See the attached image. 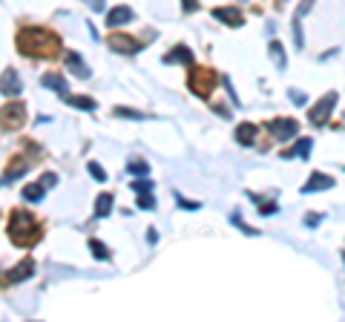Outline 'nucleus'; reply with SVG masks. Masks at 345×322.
<instances>
[{"instance_id":"obj_1","label":"nucleus","mask_w":345,"mask_h":322,"mask_svg":"<svg viewBox=\"0 0 345 322\" xmlns=\"http://www.w3.org/2000/svg\"><path fill=\"white\" fill-rule=\"evenodd\" d=\"M17 49L23 52V55H35V58H52L55 52L60 49V41L52 32L46 29H21L17 32Z\"/></svg>"},{"instance_id":"obj_2","label":"nucleus","mask_w":345,"mask_h":322,"mask_svg":"<svg viewBox=\"0 0 345 322\" xmlns=\"http://www.w3.org/2000/svg\"><path fill=\"white\" fill-rule=\"evenodd\" d=\"M9 239L12 245H21V248H29L40 239V227H37L35 216L26 210H15L12 219H9Z\"/></svg>"},{"instance_id":"obj_3","label":"nucleus","mask_w":345,"mask_h":322,"mask_svg":"<svg viewBox=\"0 0 345 322\" xmlns=\"http://www.w3.org/2000/svg\"><path fill=\"white\" fill-rule=\"evenodd\" d=\"M216 80H219V75H216L213 69H207V66H196L193 75H190V87H193V92H196L198 98H210Z\"/></svg>"},{"instance_id":"obj_4","label":"nucleus","mask_w":345,"mask_h":322,"mask_svg":"<svg viewBox=\"0 0 345 322\" xmlns=\"http://www.w3.org/2000/svg\"><path fill=\"white\" fill-rule=\"evenodd\" d=\"M334 107H337V92H325L319 101L311 107V112H308V118H311V124L314 127H322L325 121L331 118V112H334Z\"/></svg>"},{"instance_id":"obj_5","label":"nucleus","mask_w":345,"mask_h":322,"mask_svg":"<svg viewBox=\"0 0 345 322\" xmlns=\"http://www.w3.org/2000/svg\"><path fill=\"white\" fill-rule=\"evenodd\" d=\"M296 121L294 118H273V121H268V132H271L276 141H291L296 135Z\"/></svg>"},{"instance_id":"obj_6","label":"nucleus","mask_w":345,"mask_h":322,"mask_svg":"<svg viewBox=\"0 0 345 322\" xmlns=\"http://www.w3.org/2000/svg\"><path fill=\"white\" fill-rule=\"evenodd\" d=\"M0 121H3V127H12V130H17V127L26 121V107L23 104H9V107H3L0 110Z\"/></svg>"},{"instance_id":"obj_7","label":"nucleus","mask_w":345,"mask_h":322,"mask_svg":"<svg viewBox=\"0 0 345 322\" xmlns=\"http://www.w3.org/2000/svg\"><path fill=\"white\" fill-rule=\"evenodd\" d=\"M0 92L6 98H17L23 92V84H21V75L15 69H6V72L0 75Z\"/></svg>"},{"instance_id":"obj_8","label":"nucleus","mask_w":345,"mask_h":322,"mask_svg":"<svg viewBox=\"0 0 345 322\" xmlns=\"http://www.w3.org/2000/svg\"><path fill=\"white\" fill-rule=\"evenodd\" d=\"M316 0H302V6L294 12V46L296 49H305V35H302V17L311 12V6H314Z\"/></svg>"},{"instance_id":"obj_9","label":"nucleus","mask_w":345,"mask_h":322,"mask_svg":"<svg viewBox=\"0 0 345 322\" xmlns=\"http://www.w3.org/2000/svg\"><path fill=\"white\" fill-rule=\"evenodd\" d=\"M110 49H115V52H127V55H135V52H141L144 49V44H138V41H132V37H127V35H110Z\"/></svg>"},{"instance_id":"obj_10","label":"nucleus","mask_w":345,"mask_h":322,"mask_svg":"<svg viewBox=\"0 0 345 322\" xmlns=\"http://www.w3.org/2000/svg\"><path fill=\"white\" fill-rule=\"evenodd\" d=\"M334 187V178L325 176V173H314L308 178V184H302V193H319V190H331Z\"/></svg>"},{"instance_id":"obj_11","label":"nucleus","mask_w":345,"mask_h":322,"mask_svg":"<svg viewBox=\"0 0 345 322\" xmlns=\"http://www.w3.org/2000/svg\"><path fill=\"white\" fill-rule=\"evenodd\" d=\"M213 17H216V21H221V23H228V26H242V23H245L242 12H239V9H233V6L213 9Z\"/></svg>"},{"instance_id":"obj_12","label":"nucleus","mask_w":345,"mask_h":322,"mask_svg":"<svg viewBox=\"0 0 345 322\" xmlns=\"http://www.w3.org/2000/svg\"><path fill=\"white\" fill-rule=\"evenodd\" d=\"M66 66H69V72H72V75H78V78H84V80L92 75V72H89V66L84 64V58L78 55V52H66Z\"/></svg>"},{"instance_id":"obj_13","label":"nucleus","mask_w":345,"mask_h":322,"mask_svg":"<svg viewBox=\"0 0 345 322\" xmlns=\"http://www.w3.org/2000/svg\"><path fill=\"white\" fill-rule=\"evenodd\" d=\"M132 21V9L130 6H115L107 12V26H124Z\"/></svg>"},{"instance_id":"obj_14","label":"nucleus","mask_w":345,"mask_h":322,"mask_svg":"<svg viewBox=\"0 0 345 322\" xmlns=\"http://www.w3.org/2000/svg\"><path fill=\"white\" fill-rule=\"evenodd\" d=\"M164 64H184V66H193V52L187 46H176L173 52L164 55Z\"/></svg>"},{"instance_id":"obj_15","label":"nucleus","mask_w":345,"mask_h":322,"mask_svg":"<svg viewBox=\"0 0 345 322\" xmlns=\"http://www.w3.org/2000/svg\"><path fill=\"white\" fill-rule=\"evenodd\" d=\"M35 273V262L32 259H23L21 265H15L12 271H9V282H23V279H29Z\"/></svg>"},{"instance_id":"obj_16","label":"nucleus","mask_w":345,"mask_h":322,"mask_svg":"<svg viewBox=\"0 0 345 322\" xmlns=\"http://www.w3.org/2000/svg\"><path fill=\"white\" fill-rule=\"evenodd\" d=\"M256 132H259L256 124H239V127H236V141L245 144V147H250L253 141H256Z\"/></svg>"},{"instance_id":"obj_17","label":"nucleus","mask_w":345,"mask_h":322,"mask_svg":"<svg viewBox=\"0 0 345 322\" xmlns=\"http://www.w3.org/2000/svg\"><path fill=\"white\" fill-rule=\"evenodd\" d=\"M26 170H29V161H26V158H17V161H15V167H9V170H6V176H3V182H0V184H12V182H17V178H21Z\"/></svg>"},{"instance_id":"obj_18","label":"nucleus","mask_w":345,"mask_h":322,"mask_svg":"<svg viewBox=\"0 0 345 322\" xmlns=\"http://www.w3.org/2000/svg\"><path fill=\"white\" fill-rule=\"evenodd\" d=\"M268 52H271V58H273V64H276V69H285V66H288L285 46H282L279 41H271V44H268Z\"/></svg>"},{"instance_id":"obj_19","label":"nucleus","mask_w":345,"mask_h":322,"mask_svg":"<svg viewBox=\"0 0 345 322\" xmlns=\"http://www.w3.org/2000/svg\"><path fill=\"white\" fill-rule=\"evenodd\" d=\"M311 150H314V141H311V138H302V141H296L294 150H288L285 158H294V155H299V158H308Z\"/></svg>"},{"instance_id":"obj_20","label":"nucleus","mask_w":345,"mask_h":322,"mask_svg":"<svg viewBox=\"0 0 345 322\" xmlns=\"http://www.w3.org/2000/svg\"><path fill=\"white\" fill-rule=\"evenodd\" d=\"M64 98L69 107H78V110H87V112H95V107H98L92 98H84V95H64Z\"/></svg>"},{"instance_id":"obj_21","label":"nucleus","mask_w":345,"mask_h":322,"mask_svg":"<svg viewBox=\"0 0 345 322\" xmlns=\"http://www.w3.org/2000/svg\"><path fill=\"white\" fill-rule=\"evenodd\" d=\"M44 87L55 89V92H58V95H66V80L60 78L58 72H49V75H44Z\"/></svg>"},{"instance_id":"obj_22","label":"nucleus","mask_w":345,"mask_h":322,"mask_svg":"<svg viewBox=\"0 0 345 322\" xmlns=\"http://www.w3.org/2000/svg\"><path fill=\"white\" fill-rule=\"evenodd\" d=\"M127 173L130 176H150V164L141 158H132V161H127Z\"/></svg>"},{"instance_id":"obj_23","label":"nucleus","mask_w":345,"mask_h":322,"mask_svg":"<svg viewBox=\"0 0 345 322\" xmlns=\"http://www.w3.org/2000/svg\"><path fill=\"white\" fill-rule=\"evenodd\" d=\"M44 193H46V187L40 182L29 184V187H23V198H26V202H40V198H44Z\"/></svg>"},{"instance_id":"obj_24","label":"nucleus","mask_w":345,"mask_h":322,"mask_svg":"<svg viewBox=\"0 0 345 322\" xmlns=\"http://www.w3.org/2000/svg\"><path fill=\"white\" fill-rule=\"evenodd\" d=\"M110 213H112V196L104 193V196H98V202H95V216H110Z\"/></svg>"},{"instance_id":"obj_25","label":"nucleus","mask_w":345,"mask_h":322,"mask_svg":"<svg viewBox=\"0 0 345 322\" xmlns=\"http://www.w3.org/2000/svg\"><path fill=\"white\" fill-rule=\"evenodd\" d=\"M89 250H92V256L95 259H110V250H107V245L98 239H89Z\"/></svg>"},{"instance_id":"obj_26","label":"nucleus","mask_w":345,"mask_h":322,"mask_svg":"<svg viewBox=\"0 0 345 322\" xmlns=\"http://www.w3.org/2000/svg\"><path fill=\"white\" fill-rule=\"evenodd\" d=\"M87 170H89V176L95 178V182H107V170H104L101 164H98V161H89Z\"/></svg>"},{"instance_id":"obj_27","label":"nucleus","mask_w":345,"mask_h":322,"mask_svg":"<svg viewBox=\"0 0 345 322\" xmlns=\"http://www.w3.org/2000/svg\"><path fill=\"white\" fill-rule=\"evenodd\" d=\"M132 190L138 193V196L141 193H153V182L147 176H138V182H132Z\"/></svg>"},{"instance_id":"obj_28","label":"nucleus","mask_w":345,"mask_h":322,"mask_svg":"<svg viewBox=\"0 0 345 322\" xmlns=\"http://www.w3.org/2000/svg\"><path fill=\"white\" fill-rule=\"evenodd\" d=\"M138 207H141V210H153V207H155L153 193H141V196H138Z\"/></svg>"},{"instance_id":"obj_29","label":"nucleus","mask_w":345,"mask_h":322,"mask_svg":"<svg viewBox=\"0 0 345 322\" xmlns=\"http://www.w3.org/2000/svg\"><path fill=\"white\" fill-rule=\"evenodd\" d=\"M288 95H291V101H294L296 107H302V104L308 101V95H305V92H299V89H288Z\"/></svg>"},{"instance_id":"obj_30","label":"nucleus","mask_w":345,"mask_h":322,"mask_svg":"<svg viewBox=\"0 0 345 322\" xmlns=\"http://www.w3.org/2000/svg\"><path fill=\"white\" fill-rule=\"evenodd\" d=\"M115 115H121V118H138V121H144V118H147V115H141V112H135V110H124V107H118Z\"/></svg>"},{"instance_id":"obj_31","label":"nucleus","mask_w":345,"mask_h":322,"mask_svg":"<svg viewBox=\"0 0 345 322\" xmlns=\"http://www.w3.org/2000/svg\"><path fill=\"white\" fill-rule=\"evenodd\" d=\"M176 198H178V205H181L184 210H198V207H201V205H198V202H190V198H181V196H178V193H176Z\"/></svg>"},{"instance_id":"obj_32","label":"nucleus","mask_w":345,"mask_h":322,"mask_svg":"<svg viewBox=\"0 0 345 322\" xmlns=\"http://www.w3.org/2000/svg\"><path fill=\"white\" fill-rule=\"evenodd\" d=\"M319 222H322V216H319V213H308V216H305V227H316Z\"/></svg>"},{"instance_id":"obj_33","label":"nucleus","mask_w":345,"mask_h":322,"mask_svg":"<svg viewBox=\"0 0 345 322\" xmlns=\"http://www.w3.org/2000/svg\"><path fill=\"white\" fill-rule=\"evenodd\" d=\"M40 184H44V187H55V184H58V176H55V173H46V176L40 178Z\"/></svg>"},{"instance_id":"obj_34","label":"nucleus","mask_w":345,"mask_h":322,"mask_svg":"<svg viewBox=\"0 0 345 322\" xmlns=\"http://www.w3.org/2000/svg\"><path fill=\"white\" fill-rule=\"evenodd\" d=\"M181 9L190 15V12H196V9H198V0H181Z\"/></svg>"},{"instance_id":"obj_35","label":"nucleus","mask_w":345,"mask_h":322,"mask_svg":"<svg viewBox=\"0 0 345 322\" xmlns=\"http://www.w3.org/2000/svg\"><path fill=\"white\" fill-rule=\"evenodd\" d=\"M89 6H92V12H104V0H87Z\"/></svg>"},{"instance_id":"obj_36","label":"nucleus","mask_w":345,"mask_h":322,"mask_svg":"<svg viewBox=\"0 0 345 322\" xmlns=\"http://www.w3.org/2000/svg\"><path fill=\"white\" fill-rule=\"evenodd\" d=\"M147 242H150V245H155V242H158V233H155V230H147Z\"/></svg>"},{"instance_id":"obj_37","label":"nucleus","mask_w":345,"mask_h":322,"mask_svg":"<svg viewBox=\"0 0 345 322\" xmlns=\"http://www.w3.org/2000/svg\"><path fill=\"white\" fill-rule=\"evenodd\" d=\"M342 262H345V250H342Z\"/></svg>"}]
</instances>
